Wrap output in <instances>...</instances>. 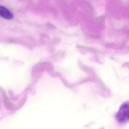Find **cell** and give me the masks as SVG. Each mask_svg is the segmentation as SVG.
I'll use <instances>...</instances> for the list:
<instances>
[{"label": "cell", "mask_w": 129, "mask_h": 129, "mask_svg": "<svg viewBox=\"0 0 129 129\" xmlns=\"http://www.w3.org/2000/svg\"><path fill=\"white\" fill-rule=\"evenodd\" d=\"M0 16L6 19H11L13 17V14L6 8L0 6Z\"/></svg>", "instance_id": "cell-2"}, {"label": "cell", "mask_w": 129, "mask_h": 129, "mask_svg": "<svg viewBox=\"0 0 129 129\" xmlns=\"http://www.w3.org/2000/svg\"><path fill=\"white\" fill-rule=\"evenodd\" d=\"M115 118L120 123H126L129 121V101L121 104L116 113Z\"/></svg>", "instance_id": "cell-1"}]
</instances>
